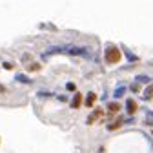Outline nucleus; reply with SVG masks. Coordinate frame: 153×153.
<instances>
[{"mask_svg": "<svg viewBox=\"0 0 153 153\" xmlns=\"http://www.w3.org/2000/svg\"><path fill=\"white\" fill-rule=\"evenodd\" d=\"M102 115V109H95V113L93 115H89V119H88V124H95L99 120V117Z\"/></svg>", "mask_w": 153, "mask_h": 153, "instance_id": "7ed1b4c3", "label": "nucleus"}, {"mask_svg": "<svg viewBox=\"0 0 153 153\" xmlns=\"http://www.w3.org/2000/svg\"><path fill=\"white\" fill-rule=\"evenodd\" d=\"M120 59H122V53H120V49H119V48L109 46V48L106 49V60H108L109 64H117Z\"/></svg>", "mask_w": 153, "mask_h": 153, "instance_id": "f257e3e1", "label": "nucleus"}, {"mask_svg": "<svg viewBox=\"0 0 153 153\" xmlns=\"http://www.w3.org/2000/svg\"><path fill=\"white\" fill-rule=\"evenodd\" d=\"M126 104H128V113H129V115H133V113L137 111V102H135V100H128Z\"/></svg>", "mask_w": 153, "mask_h": 153, "instance_id": "39448f33", "label": "nucleus"}, {"mask_svg": "<svg viewBox=\"0 0 153 153\" xmlns=\"http://www.w3.org/2000/svg\"><path fill=\"white\" fill-rule=\"evenodd\" d=\"M95 100H97V95L91 91V93H88V97H86V104H84V106L93 108V106H95Z\"/></svg>", "mask_w": 153, "mask_h": 153, "instance_id": "f03ea898", "label": "nucleus"}, {"mask_svg": "<svg viewBox=\"0 0 153 153\" xmlns=\"http://www.w3.org/2000/svg\"><path fill=\"white\" fill-rule=\"evenodd\" d=\"M82 106V95L80 93H75V99H73V102H71V108H80Z\"/></svg>", "mask_w": 153, "mask_h": 153, "instance_id": "20e7f679", "label": "nucleus"}, {"mask_svg": "<svg viewBox=\"0 0 153 153\" xmlns=\"http://www.w3.org/2000/svg\"><path fill=\"white\" fill-rule=\"evenodd\" d=\"M120 126H122V120H115V122H111L108 128H109V129H117V128H120Z\"/></svg>", "mask_w": 153, "mask_h": 153, "instance_id": "0eeeda50", "label": "nucleus"}, {"mask_svg": "<svg viewBox=\"0 0 153 153\" xmlns=\"http://www.w3.org/2000/svg\"><path fill=\"white\" fill-rule=\"evenodd\" d=\"M66 88H68V91H75V89H76V88H75V84H71V82H69Z\"/></svg>", "mask_w": 153, "mask_h": 153, "instance_id": "6e6552de", "label": "nucleus"}, {"mask_svg": "<svg viewBox=\"0 0 153 153\" xmlns=\"http://www.w3.org/2000/svg\"><path fill=\"white\" fill-rule=\"evenodd\" d=\"M108 109H109V113H111V115H115V113H119V111H120V104L111 102V104L108 106Z\"/></svg>", "mask_w": 153, "mask_h": 153, "instance_id": "423d86ee", "label": "nucleus"}]
</instances>
